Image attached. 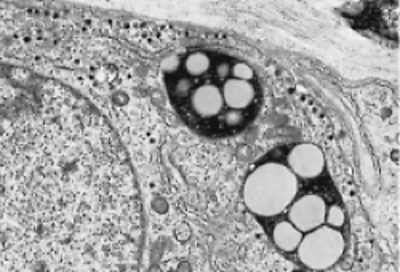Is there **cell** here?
Wrapping results in <instances>:
<instances>
[{
    "mask_svg": "<svg viewBox=\"0 0 400 272\" xmlns=\"http://www.w3.org/2000/svg\"><path fill=\"white\" fill-rule=\"evenodd\" d=\"M141 253L143 204L112 125L0 61V272H138Z\"/></svg>",
    "mask_w": 400,
    "mask_h": 272,
    "instance_id": "6da1fadb",
    "label": "cell"
},
{
    "mask_svg": "<svg viewBox=\"0 0 400 272\" xmlns=\"http://www.w3.org/2000/svg\"><path fill=\"white\" fill-rule=\"evenodd\" d=\"M296 196V174L288 167L269 162L251 171L243 187L245 204L258 215L272 216L285 210Z\"/></svg>",
    "mask_w": 400,
    "mask_h": 272,
    "instance_id": "7a4b0ae2",
    "label": "cell"
},
{
    "mask_svg": "<svg viewBox=\"0 0 400 272\" xmlns=\"http://www.w3.org/2000/svg\"><path fill=\"white\" fill-rule=\"evenodd\" d=\"M300 258L312 269H327L343 255L344 240L338 231L332 228H317L300 243Z\"/></svg>",
    "mask_w": 400,
    "mask_h": 272,
    "instance_id": "3957f363",
    "label": "cell"
},
{
    "mask_svg": "<svg viewBox=\"0 0 400 272\" xmlns=\"http://www.w3.org/2000/svg\"><path fill=\"white\" fill-rule=\"evenodd\" d=\"M325 216V202L319 196H302L290 208V221L300 232H309L320 228Z\"/></svg>",
    "mask_w": 400,
    "mask_h": 272,
    "instance_id": "277c9868",
    "label": "cell"
},
{
    "mask_svg": "<svg viewBox=\"0 0 400 272\" xmlns=\"http://www.w3.org/2000/svg\"><path fill=\"white\" fill-rule=\"evenodd\" d=\"M288 165L293 174L302 178L319 176L325 167L322 151L314 144H298L288 154Z\"/></svg>",
    "mask_w": 400,
    "mask_h": 272,
    "instance_id": "5b68a950",
    "label": "cell"
},
{
    "mask_svg": "<svg viewBox=\"0 0 400 272\" xmlns=\"http://www.w3.org/2000/svg\"><path fill=\"white\" fill-rule=\"evenodd\" d=\"M192 107L200 117H215L224 106L223 93L216 85H200L192 93Z\"/></svg>",
    "mask_w": 400,
    "mask_h": 272,
    "instance_id": "8992f818",
    "label": "cell"
},
{
    "mask_svg": "<svg viewBox=\"0 0 400 272\" xmlns=\"http://www.w3.org/2000/svg\"><path fill=\"white\" fill-rule=\"evenodd\" d=\"M223 100L232 111L247 107L255 98V87L251 82L229 79L223 87Z\"/></svg>",
    "mask_w": 400,
    "mask_h": 272,
    "instance_id": "52a82bcc",
    "label": "cell"
},
{
    "mask_svg": "<svg viewBox=\"0 0 400 272\" xmlns=\"http://www.w3.org/2000/svg\"><path fill=\"white\" fill-rule=\"evenodd\" d=\"M301 240H302L301 232L292 223L283 221L274 228V242L283 251H293L295 248H298Z\"/></svg>",
    "mask_w": 400,
    "mask_h": 272,
    "instance_id": "ba28073f",
    "label": "cell"
},
{
    "mask_svg": "<svg viewBox=\"0 0 400 272\" xmlns=\"http://www.w3.org/2000/svg\"><path fill=\"white\" fill-rule=\"evenodd\" d=\"M210 64H211V61H210L208 55L197 51V53H192V55H189L188 58H186L184 68H186V72H188L189 75L199 77V75H202V74L206 72V70H208Z\"/></svg>",
    "mask_w": 400,
    "mask_h": 272,
    "instance_id": "9c48e42d",
    "label": "cell"
},
{
    "mask_svg": "<svg viewBox=\"0 0 400 272\" xmlns=\"http://www.w3.org/2000/svg\"><path fill=\"white\" fill-rule=\"evenodd\" d=\"M232 72H234V79H238V80H247L250 82V79H253V69L248 68L247 64H242L238 63L235 64L234 68H232Z\"/></svg>",
    "mask_w": 400,
    "mask_h": 272,
    "instance_id": "30bf717a",
    "label": "cell"
},
{
    "mask_svg": "<svg viewBox=\"0 0 400 272\" xmlns=\"http://www.w3.org/2000/svg\"><path fill=\"white\" fill-rule=\"evenodd\" d=\"M327 219L333 228H338L344 223V211L339 208V206H332L327 213Z\"/></svg>",
    "mask_w": 400,
    "mask_h": 272,
    "instance_id": "8fae6325",
    "label": "cell"
},
{
    "mask_svg": "<svg viewBox=\"0 0 400 272\" xmlns=\"http://www.w3.org/2000/svg\"><path fill=\"white\" fill-rule=\"evenodd\" d=\"M192 80L189 79H186V77H183V79H179L176 82V85H175V93L179 96V98H184V96H188L191 95L192 92Z\"/></svg>",
    "mask_w": 400,
    "mask_h": 272,
    "instance_id": "7c38bea8",
    "label": "cell"
},
{
    "mask_svg": "<svg viewBox=\"0 0 400 272\" xmlns=\"http://www.w3.org/2000/svg\"><path fill=\"white\" fill-rule=\"evenodd\" d=\"M231 64L228 63H223V64H219V68H218V75L221 77V79H226L229 74H231Z\"/></svg>",
    "mask_w": 400,
    "mask_h": 272,
    "instance_id": "4fadbf2b",
    "label": "cell"
}]
</instances>
